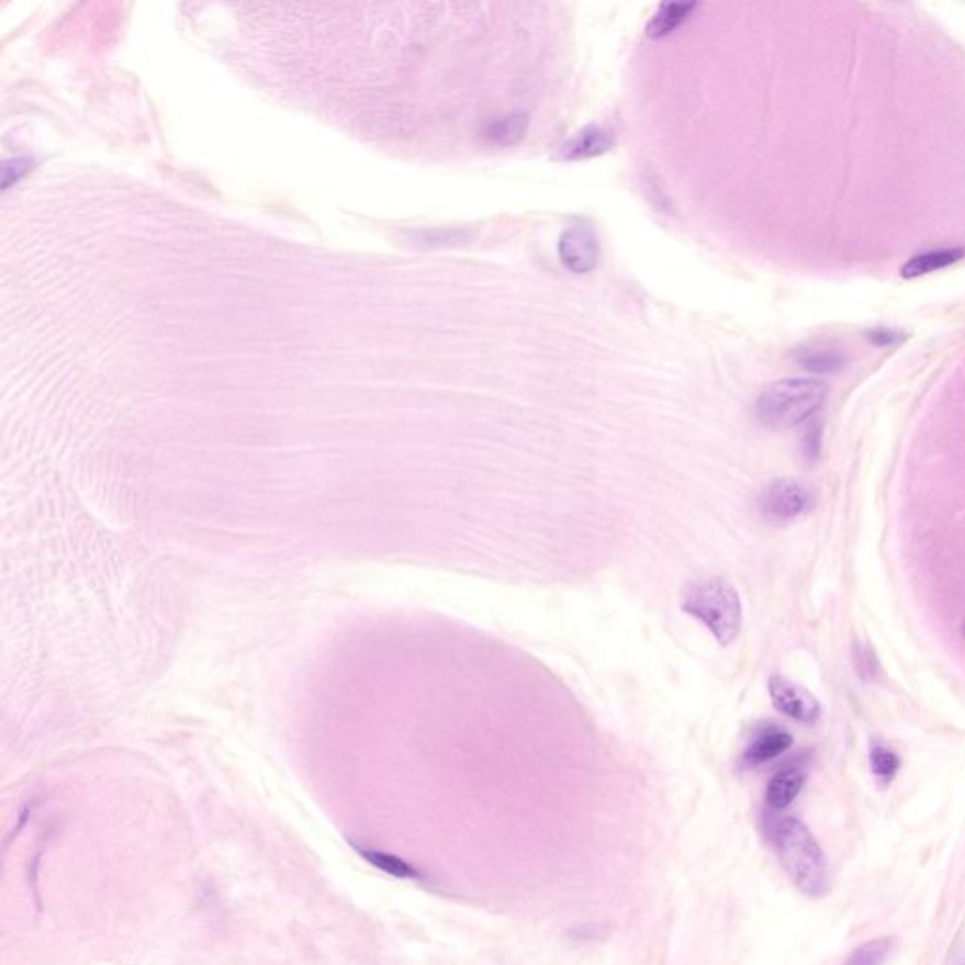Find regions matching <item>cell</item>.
Segmentation results:
<instances>
[{"instance_id": "6da1fadb", "label": "cell", "mask_w": 965, "mask_h": 965, "mask_svg": "<svg viewBox=\"0 0 965 965\" xmlns=\"http://www.w3.org/2000/svg\"><path fill=\"white\" fill-rule=\"evenodd\" d=\"M775 851L781 866L799 893L809 898H822L830 893V866L822 846L811 830L796 817L779 820L775 830Z\"/></svg>"}, {"instance_id": "7a4b0ae2", "label": "cell", "mask_w": 965, "mask_h": 965, "mask_svg": "<svg viewBox=\"0 0 965 965\" xmlns=\"http://www.w3.org/2000/svg\"><path fill=\"white\" fill-rule=\"evenodd\" d=\"M681 607L706 626L720 646H730L741 632V598L736 586L725 577H709L691 583L681 594Z\"/></svg>"}, {"instance_id": "3957f363", "label": "cell", "mask_w": 965, "mask_h": 965, "mask_svg": "<svg viewBox=\"0 0 965 965\" xmlns=\"http://www.w3.org/2000/svg\"><path fill=\"white\" fill-rule=\"evenodd\" d=\"M828 396L826 381L788 378L767 385L756 400V415L764 425L786 430L811 419Z\"/></svg>"}, {"instance_id": "277c9868", "label": "cell", "mask_w": 965, "mask_h": 965, "mask_svg": "<svg viewBox=\"0 0 965 965\" xmlns=\"http://www.w3.org/2000/svg\"><path fill=\"white\" fill-rule=\"evenodd\" d=\"M815 504L812 493L796 480H777L760 496V512L767 520L786 523L806 515Z\"/></svg>"}, {"instance_id": "5b68a950", "label": "cell", "mask_w": 965, "mask_h": 965, "mask_svg": "<svg viewBox=\"0 0 965 965\" xmlns=\"http://www.w3.org/2000/svg\"><path fill=\"white\" fill-rule=\"evenodd\" d=\"M559 257L570 272H593L599 259L598 234L593 225L577 223L566 228L560 236Z\"/></svg>"}, {"instance_id": "8992f818", "label": "cell", "mask_w": 965, "mask_h": 965, "mask_svg": "<svg viewBox=\"0 0 965 965\" xmlns=\"http://www.w3.org/2000/svg\"><path fill=\"white\" fill-rule=\"evenodd\" d=\"M770 696L777 711L783 712L790 719L798 720L801 725H812L820 719L822 707L819 699L811 693H807L804 686L796 685L783 675H773L770 680Z\"/></svg>"}, {"instance_id": "52a82bcc", "label": "cell", "mask_w": 965, "mask_h": 965, "mask_svg": "<svg viewBox=\"0 0 965 965\" xmlns=\"http://www.w3.org/2000/svg\"><path fill=\"white\" fill-rule=\"evenodd\" d=\"M615 133L604 125H586L560 144L554 159L575 162L606 155L613 147Z\"/></svg>"}, {"instance_id": "ba28073f", "label": "cell", "mask_w": 965, "mask_h": 965, "mask_svg": "<svg viewBox=\"0 0 965 965\" xmlns=\"http://www.w3.org/2000/svg\"><path fill=\"white\" fill-rule=\"evenodd\" d=\"M794 738L779 726H762L754 732L751 743L747 745L741 764L745 767L762 766L772 760L779 759L793 747Z\"/></svg>"}, {"instance_id": "9c48e42d", "label": "cell", "mask_w": 965, "mask_h": 965, "mask_svg": "<svg viewBox=\"0 0 965 965\" xmlns=\"http://www.w3.org/2000/svg\"><path fill=\"white\" fill-rule=\"evenodd\" d=\"M796 362L812 373H835L846 364V354L832 341H815L809 346L799 347Z\"/></svg>"}, {"instance_id": "30bf717a", "label": "cell", "mask_w": 965, "mask_h": 965, "mask_svg": "<svg viewBox=\"0 0 965 965\" xmlns=\"http://www.w3.org/2000/svg\"><path fill=\"white\" fill-rule=\"evenodd\" d=\"M807 775L801 767L788 766L773 775L767 783L766 804L773 811H783L798 798L806 785Z\"/></svg>"}, {"instance_id": "8fae6325", "label": "cell", "mask_w": 965, "mask_h": 965, "mask_svg": "<svg viewBox=\"0 0 965 965\" xmlns=\"http://www.w3.org/2000/svg\"><path fill=\"white\" fill-rule=\"evenodd\" d=\"M696 8H698L696 2H664V4H660L651 21L647 23V34L654 41L666 38L693 15Z\"/></svg>"}, {"instance_id": "7c38bea8", "label": "cell", "mask_w": 965, "mask_h": 965, "mask_svg": "<svg viewBox=\"0 0 965 965\" xmlns=\"http://www.w3.org/2000/svg\"><path fill=\"white\" fill-rule=\"evenodd\" d=\"M965 249H938V251H925V254L914 255L911 260H907L901 268V276L907 280L928 276V273L939 272L945 268L956 265L964 259Z\"/></svg>"}, {"instance_id": "4fadbf2b", "label": "cell", "mask_w": 965, "mask_h": 965, "mask_svg": "<svg viewBox=\"0 0 965 965\" xmlns=\"http://www.w3.org/2000/svg\"><path fill=\"white\" fill-rule=\"evenodd\" d=\"M526 133H528V117L523 114H513L489 123L483 136L493 146L513 147L523 142Z\"/></svg>"}, {"instance_id": "5bb4252c", "label": "cell", "mask_w": 965, "mask_h": 965, "mask_svg": "<svg viewBox=\"0 0 965 965\" xmlns=\"http://www.w3.org/2000/svg\"><path fill=\"white\" fill-rule=\"evenodd\" d=\"M359 854L367 860L368 864L378 867L380 872L396 877V879H417L419 872L407 862L391 852L373 851V849H359Z\"/></svg>"}, {"instance_id": "9a60e30c", "label": "cell", "mask_w": 965, "mask_h": 965, "mask_svg": "<svg viewBox=\"0 0 965 965\" xmlns=\"http://www.w3.org/2000/svg\"><path fill=\"white\" fill-rule=\"evenodd\" d=\"M893 949V938L872 939L856 946L843 965H885Z\"/></svg>"}, {"instance_id": "2e32d148", "label": "cell", "mask_w": 965, "mask_h": 965, "mask_svg": "<svg viewBox=\"0 0 965 965\" xmlns=\"http://www.w3.org/2000/svg\"><path fill=\"white\" fill-rule=\"evenodd\" d=\"M869 764H872L873 775L885 785L898 775L899 766H901L898 754L885 745H873L872 753H869Z\"/></svg>"}, {"instance_id": "e0dca14e", "label": "cell", "mask_w": 965, "mask_h": 965, "mask_svg": "<svg viewBox=\"0 0 965 965\" xmlns=\"http://www.w3.org/2000/svg\"><path fill=\"white\" fill-rule=\"evenodd\" d=\"M854 660H856V670H859L862 680H875V675L879 673V662H877V654L872 647L856 646Z\"/></svg>"}, {"instance_id": "ac0fdd59", "label": "cell", "mask_w": 965, "mask_h": 965, "mask_svg": "<svg viewBox=\"0 0 965 965\" xmlns=\"http://www.w3.org/2000/svg\"><path fill=\"white\" fill-rule=\"evenodd\" d=\"M867 340L872 341L873 346L894 347L898 346L899 341L904 340V336L896 333V330L877 328V330H869V333H867Z\"/></svg>"}, {"instance_id": "d6986e66", "label": "cell", "mask_w": 965, "mask_h": 965, "mask_svg": "<svg viewBox=\"0 0 965 965\" xmlns=\"http://www.w3.org/2000/svg\"><path fill=\"white\" fill-rule=\"evenodd\" d=\"M820 425H811L809 426V430L806 434V440H804V449H806V457L809 460H815L819 457L820 451Z\"/></svg>"}, {"instance_id": "ffe728a7", "label": "cell", "mask_w": 965, "mask_h": 965, "mask_svg": "<svg viewBox=\"0 0 965 965\" xmlns=\"http://www.w3.org/2000/svg\"><path fill=\"white\" fill-rule=\"evenodd\" d=\"M964 633H965V630H964Z\"/></svg>"}]
</instances>
